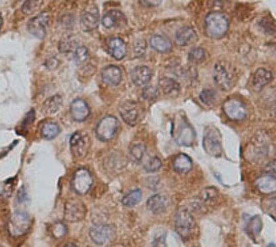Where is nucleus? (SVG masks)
<instances>
[{"mask_svg":"<svg viewBox=\"0 0 276 247\" xmlns=\"http://www.w3.org/2000/svg\"><path fill=\"white\" fill-rule=\"evenodd\" d=\"M229 30V18L222 13L207 14L204 19V33L210 38H221Z\"/></svg>","mask_w":276,"mask_h":247,"instance_id":"1","label":"nucleus"},{"mask_svg":"<svg viewBox=\"0 0 276 247\" xmlns=\"http://www.w3.org/2000/svg\"><path fill=\"white\" fill-rule=\"evenodd\" d=\"M214 82L222 91H229L234 86L235 71L226 61H218L214 66Z\"/></svg>","mask_w":276,"mask_h":247,"instance_id":"2","label":"nucleus"},{"mask_svg":"<svg viewBox=\"0 0 276 247\" xmlns=\"http://www.w3.org/2000/svg\"><path fill=\"white\" fill-rule=\"evenodd\" d=\"M203 148H204L206 153H209L211 157L218 158L223 153L221 132L213 125H209V127L204 128V132H203Z\"/></svg>","mask_w":276,"mask_h":247,"instance_id":"3","label":"nucleus"},{"mask_svg":"<svg viewBox=\"0 0 276 247\" xmlns=\"http://www.w3.org/2000/svg\"><path fill=\"white\" fill-rule=\"evenodd\" d=\"M31 227V218L26 210L16 209L8 222V232L14 238L23 236Z\"/></svg>","mask_w":276,"mask_h":247,"instance_id":"4","label":"nucleus"},{"mask_svg":"<svg viewBox=\"0 0 276 247\" xmlns=\"http://www.w3.org/2000/svg\"><path fill=\"white\" fill-rule=\"evenodd\" d=\"M175 227L179 234L182 235L183 238H188L195 230V219L194 214L187 206L179 208L175 216Z\"/></svg>","mask_w":276,"mask_h":247,"instance_id":"5","label":"nucleus"},{"mask_svg":"<svg viewBox=\"0 0 276 247\" xmlns=\"http://www.w3.org/2000/svg\"><path fill=\"white\" fill-rule=\"evenodd\" d=\"M118 129H119V121H118L117 117L106 115L97 122L95 133L100 141H110L113 140L114 136L117 135Z\"/></svg>","mask_w":276,"mask_h":247,"instance_id":"6","label":"nucleus"},{"mask_svg":"<svg viewBox=\"0 0 276 247\" xmlns=\"http://www.w3.org/2000/svg\"><path fill=\"white\" fill-rule=\"evenodd\" d=\"M115 227L111 224H97L91 227L89 238L97 246H107L115 239Z\"/></svg>","mask_w":276,"mask_h":247,"instance_id":"7","label":"nucleus"},{"mask_svg":"<svg viewBox=\"0 0 276 247\" xmlns=\"http://www.w3.org/2000/svg\"><path fill=\"white\" fill-rule=\"evenodd\" d=\"M223 113L231 121H243L247 118L248 109L239 98H229L223 102Z\"/></svg>","mask_w":276,"mask_h":247,"instance_id":"8","label":"nucleus"},{"mask_svg":"<svg viewBox=\"0 0 276 247\" xmlns=\"http://www.w3.org/2000/svg\"><path fill=\"white\" fill-rule=\"evenodd\" d=\"M92 174H91V171L88 169H79L76 173L73 174L72 189L79 196L88 193L89 189L92 188Z\"/></svg>","mask_w":276,"mask_h":247,"instance_id":"9","label":"nucleus"},{"mask_svg":"<svg viewBox=\"0 0 276 247\" xmlns=\"http://www.w3.org/2000/svg\"><path fill=\"white\" fill-rule=\"evenodd\" d=\"M85 214H87V208L83 201L76 198H69L68 201L65 202L64 216L66 222H80L85 218Z\"/></svg>","mask_w":276,"mask_h":247,"instance_id":"10","label":"nucleus"},{"mask_svg":"<svg viewBox=\"0 0 276 247\" xmlns=\"http://www.w3.org/2000/svg\"><path fill=\"white\" fill-rule=\"evenodd\" d=\"M119 114L127 125H137L142 117V109L138 102L127 101L119 106Z\"/></svg>","mask_w":276,"mask_h":247,"instance_id":"11","label":"nucleus"},{"mask_svg":"<svg viewBox=\"0 0 276 247\" xmlns=\"http://www.w3.org/2000/svg\"><path fill=\"white\" fill-rule=\"evenodd\" d=\"M49 23H50V15L48 13H42L37 17H32L27 23V30L34 36V37L45 38L48 33Z\"/></svg>","mask_w":276,"mask_h":247,"instance_id":"12","label":"nucleus"},{"mask_svg":"<svg viewBox=\"0 0 276 247\" xmlns=\"http://www.w3.org/2000/svg\"><path fill=\"white\" fill-rule=\"evenodd\" d=\"M71 151H72L73 157L75 158H84L87 155L91 145V140L89 136L84 132H76L71 136Z\"/></svg>","mask_w":276,"mask_h":247,"instance_id":"13","label":"nucleus"},{"mask_svg":"<svg viewBox=\"0 0 276 247\" xmlns=\"http://www.w3.org/2000/svg\"><path fill=\"white\" fill-rule=\"evenodd\" d=\"M268 144H269V136L265 132L257 133L253 140L251 143V147H248V153L251 152V157L255 159H261V158L267 157L269 149H268Z\"/></svg>","mask_w":276,"mask_h":247,"instance_id":"14","label":"nucleus"},{"mask_svg":"<svg viewBox=\"0 0 276 247\" xmlns=\"http://www.w3.org/2000/svg\"><path fill=\"white\" fill-rule=\"evenodd\" d=\"M272 79H273V75H272L271 71L267 70V68H259V70L253 74V76H252L251 80L252 90L256 91V92H260L264 87L268 86V84L272 82Z\"/></svg>","mask_w":276,"mask_h":247,"instance_id":"15","label":"nucleus"},{"mask_svg":"<svg viewBox=\"0 0 276 247\" xmlns=\"http://www.w3.org/2000/svg\"><path fill=\"white\" fill-rule=\"evenodd\" d=\"M80 25L84 32H92L99 25V10L96 7H88L80 17Z\"/></svg>","mask_w":276,"mask_h":247,"instance_id":"16","label":"nucleus"},{"mask_svg":"<svg viewBox=\"0 0 276 247\" xmlns=\"http://www.w3.org/2000/svg\"><path fill=\"white\" fill-rule=\"evenodd\" d=\"M101 23L106 29H117L126 25V18L119 10H110L101 18Z\"/></svg>","mask_w":276,"mask_h":247,"instance_id":"17","label":"nucleus"},{"mask_svg":"<svg viewBox=\"0 0 276 247\" xmlns=\"http://www.w3.org/2000/svg\"><path fill=\"white\" fill-rule=\"evenodd\" d=\"M69 113L72 115V118L75 121L83 122L89 117V106L88 103L85 102L84 99L77 98L75 99L71 106H69Z\"/></svg>","mask_w":276,"mask_h":247,"instance_id":"18","label":"nucleus"},{"mask_svg":"<svg viewBox=\"0 0 276 247\" xmlns=\"http://www.w3.org/2000/svg\"><path fill=\"white\" fill-rule=\"evenodd\" d=\"M131 82L137 87H146L149 84L150 79H152V70L146 66L135 67L131 74H130Z\"/></svg>","mask_w":276,"mask_h":247,"instance_id":"19","label":"nucleus"},{"mask_svg":"<svg viewBox=\"0 0 276 247\" xmlns=\"http://www.w3.org/2000/svg\"><path fill=\"white\" fill-rule=\"evenodd\" d=\"M101 82L107 86H118L122 80V70L117 66L105 67L100 72Z\"/></svg>","mask_w":276,"mask_h":247,"instance_id":"20","label":"nucleus"},{"mask_svg":"<svg viewBox=\"0 0 276 247\" xmlns=\"http://www.w3.org/2000/svg\"><path fill=\"white\" fill-rule=\"evenodd\" d=\"M107 50L115 60H122L127 53V45L122 38L113 37L107 40Z\"/></svg>","mask_w":276,"mask_h":247,"instance_id":"21","label":"nucleus"},{"mask_svg":"<svg viewBox=\"0 0 276 247\" xmlns=\"http://www.w3.org/2000/svg\"><path fill=\"white\" fill-rule=\"evenodd\" d=\"M176 44L180 46H187L191 45V44H194L195 41H198V34L195 32L194 27H191V26H184L182 29H179L176 32Z\"/></svg>","mask_w":276,"mask_h":247,"instance_id":"22","label":"nucleus"},{"mask_svg":"<svg viewBox=\"0 0 276 247\" xmlns=\"http://www.w3.org/2000/svg\"><path fill=\"white\" fill-rule=\"evenodd\" d=\"M176 141H178L179 145H184V147H190V145L194 144L195 132L190 123H183L182 127L179 128Z\"/></svg>","mask_w":276,"mask_h":247,"instance_id":"23","label":"nucleus"},{"mask_svg":"<svg viewBox=\"0 0 276 247\" xmlns=\"http://www.w3.org/2000/svg\"><path fill=\"white\" fill-rule=\"evenodd\" d=\"M149 44L152 46V49L157 50L158 53H169L170 50H172V42L165 36H160V34L152 36L149 40Z\"/></svg>","mask_w":276,"mask_h":247,"instance_id":"24","label":"nucleus"},{"mask_svg":"<svg viewBox=\"0 0 276 247\" xmlns=\"http://www.w3.org/2000/svg\"><path fill=\"white\" fill-rule=\"evenodd\" d=\"M256 188L259 189L260 193L273 194L276 190L275 175L265 174V175H263V177L257 178V179H256Z\"/></svg>","mask_w":276,"mask_h":247,"instance_id":"25","label":"nucleus"},{"mask_svg":"<svg viewBox=\"0 0 276 247\" xmlns=\"http://www.w3.org/2000/svg\"><path fill=\"white\" fill-rule=\"evenodd\" d=\"M166 206H168V201H166V198L162 194H154L146 202V208L154 214L165 212Z\"/></svg>","mask_w":276,"mask_h":247,"instance_id":"26","label":"nucleus"},{"mask_svg":"<svg viewBox=\"0 0 276 247\" xmlns=\"http://www.w3.org/2000/svg\"><path fill=\"white\" fill-rule=\"evenodd\" d=\"M60 125L52 119H48V121H44L41 123V136L46 139V140H53L56 139L58 135H60Z\"/></svg>","mask_w":276,"mask_h":247,"instance_id":"27","label":"nucleus"},{"mask_svg":"<svg viewBox=\"0 0 276 247\" xmlns=\"http://www.w3.org/2000/svg\"><path fill=\"white\" fill-rule=\"evenodd\" d=\"M172 167H174L176 173L187 174L192 170V161H191V158L188 155H186V153H180V155H178L174 159Z\"/></svg>","mask_w":276,"mask_h":247,"instance_id":"28","label":"nucleus"},{"mask_svg":"<svg viewBox=\"0 0 276 247\" xmlns=\"http://www.w3.org/2000/svg\"><path fill=\"white\" fill-rule=\"evenodd\" d=\"M79 46H80V42H79L77 37L69 34V36L61 38L60 44H58V50L61 53H73Z\"/></svg>","mask_w":276,"mask_h":247,"instance_id":"29","label":"nucleus"},{"mask_svg":"<svg viewBox=\"0 0 276 247\" xmlns=\"http://www.w3.org/2000/svg\"><path fill=\"white\" fill-rule=\"evenodd\" d=\"M261 224H263V223H261V218H260L259 214H255V216H252V218L249 219V222H248L247 226H245L247 234L249 235L255 242H257V236H259L260 232H261V228H263Z\"/></svg>","mask_w":276,"mask_h":247,"instance_id":"30","label":"nucleus"},{"mask_svg":"<svg viewBox=\"0 0 276 247\" xmlns=\"http://www.w3.org/2000/svg\"><path fill=\"white\" fill-rule=\"evenodd\" d=\"M61 106H62V98L61 95H53L50 98H48L42 105V111H44L46 115L56 114L57 111L60 110Z\"/></svg>","mask_w":276,"mask_h":247,"instance_id":"31","label":"nucleus"},{"mask_svg":"<svg viewBox=\"0 0 276 247\" xmlns=\"http://www.w3.org/2000/svg\"><path fill=\"white\" fill-rule=\"evenodd\" d=\"M160 88H161L162 94L165 95H178L179 91H180V84H179L178 80H175L172 78H161L160 79Z\"/></svg>","mask_w":276,"mask_h":247,"instance_id":"32","label":"nucleus"},{"mask_svg":"<svg viewBox=\"0 0 276 247\" xmlns=\"http://www.w3.org/2000/svg\"><path fill=\"white\" fill-rule=\"evenodd\" d=\"M141 200H142V192L140 189H134L123 197L122 204H123L125 206H135L137 204H140Z\"/></svg>","mask_w":276,"mask_h":247,"instance_id":"33","label":"nucleus"},{"mask_svg":"<svg viewBox=\"0 0 276 247\" xmlns=\"http://www.w3.org/2000/svg\"><path fill=\"white\" fill-rule=\"evenodd\" d=\"M89 60V50L87 46H79L75 52H73V61L77 66L80 64H84Z\"/></svg>","mask_w":276,"mask_h":247,"instance_id":"34","label":"nucleus"},{"mask_svg":"<svg viewBox=\"0 0 276 247\" xmlns=\"http://www.w3.org/2000/svg\"><path fill=\"white\" fill-rule=\"evenodd\" d=\"M42 6H44V2H41V0H28L22 5V13L26 14V15H31L36 11H38Z\"/></svg>","mask_w":276,"mask_h":247,"instance_id":"35","label":"nucleus"},{"mask_svg":"<svg viewBox=\"0 0 276 247\" xmlns=\"http://www.w3.org/2000/svg\"><path fill=\"white\" fill-rule=\"evenodd\" d=\"M145 151H146L145 144H142V143L133 144L131 147H130V158H131L134 162L140 163V162L142 161L144 155H145Z\"/></svg>","mask_w":276,"mask_h":247,"instance_id":"36","label":"nucleus"},{"mask_svg":"<svg viewBox=\"0 0 276 247\" xmlns=\"http://www.w3.org/2000/svg\"><path fill=\"white\" fill-rule=\"evenodd\" d=\"M206 58L207 53L203 48H194V49H191L190 53H188V60H190V63H194V64L203 63Z\"/></svg>","mask_w":276,"mask_h":247,"instance_id":"37","label":"nucleus"},{"mask_svg":"<svg viewBox=\"0 0 276 247\" xmlns=\"http://www.w3.org/2000/svg\"><path fill=\"white\" fill-rule=\"evenodd\" d=\"M66 232H68V230H66L64 222H56L50 226V234H52L53 238L61 239L66 235Z\"/></svg>","mask_w":276,"mask_h":247,"instance_id":"38","label":"nucleus"},{"mask_svg":"<svg viewBox=\"0 0 276 247\" xmlns=\"http://www.w3.org/2000/svg\"><path fill=\"white\" fill-rule=\"evenodd\" d=\"M162 162L160 158L157 157H150L148 161L144 163V170H145L146 173H154V171H158V170L161 169Z\"/></svg>","mask_w":276,"mask_h":247,"instance_id":"39","label":"nucleus"},{"mask_svg":"<svg viewBox=\"0 0 276 247\" xmlns=\"http://www.w3.org/2000/svg\"><path fill=\"white\" fill-rule=\"evenodd\" d=\"M199 99H200L202 103H204L206 106H213L215 103V99H217V94H215V91L211 90V88H204V90L199 94Z\"/></svg>","mask_w":276,"mask_h":247,"instance_id":"40","label":"nucleus"},{"mask_svg":"<svg viewBox=\"0 0 276 247\" xmlns=\"http://www.w3.org/2000/svg\"><path fill=\"white\" fill-rule=\"evenodd\" d=\"M218 196V190L215 188H206L204 190H202L200 193V198L204 204H209V202H214V200Z\"/></svg>","mask_w":276,"mask_h":247,"instance_id":"41","label":"nucleus"},{"mask_svg":"<svg viewBox=\"0 0 276 247\" xmlns=\"http://www.w3.org/2000/svg\"><path fill=\"white\" fill-rule=\"evenodd\" d=\"M158 97V90L156 86H149L144 87V90H142V98L146 99V101H154V99H157Z\"/></svg>","mask_w":276,"mask_h":247,"instance_id":"42","label":"nucleus"},{"mask_svg":"<svg viewBox=\"0 0 276 247\" xmlns=\"http://www.w3.org/2000/svg\"><path fill=\"white\" fill-rule=\"evenodd\" d=\"M259 25L267 34H275V25H273L272 18L267 17V18H263V19H260Z\"/></svg>","mask_w":276,"mask_h":247,"instance_id":"43","label":"nucleus"},{"mask_svg":"<svg viewBox=\"0 0 276 247\" xmlns=\"http://www.w3.org/2000/svg\"><path fill=\"white\" fill-rule=\"evenodd\" d=\"M146 52V41L144 40H137V41L134 42V56H142V54Z\"/></svg>","mask_w":276,"mask_h":247,"instance_id":"44","label":"nucleus"},{"mask_svg":"<svg viewBox=\"0 0 276 247\" xmlns=\"http://www.w3.org/2000/svg\"><path fill=\"white\" fill-rule=\"evenodd\" d=\"M152 246L153 247H166V234L165 232H164V234L157 235V236L153 239Z\"/></svg>","mask_w":276,"mask_h":247,"instance_id":"45","label":"nucleus"},{"mask_svg":"<svg viewBox=\"0 0 276 247\" xmlns=\"http://www.w3.org/2000/svg\"><path fill=\"white\" fill-rule=\"evenodd\" d=\"M45 67H46V68H49V70H54V68H57V67H58V60H57L56 57L49 58L48 61L45 63Z\"/></svg>","mask_w":276,"mask_h":247,"instance_id":"46","label":"nucleus"},{"mask_svg":"<svg viewBox=\"0 0 276 247\" xmlns=\"http://www.w3.org/2000/svg\"><path fill=\"white\" fill-rule=\"evenodd\" d=\"M141 6H148V7H154V6L160 5V2H140Z\"/></svg>","mask_w":276,"mask_h":247,"instance_id":"47","label":"nucleus"},{"mask_svg":"<svg viewBox=\"0 0 276 247\" xmlns=\"http://www.w3.org/2000/svg\"><path fill=\"white\" fill-rule=\"evenodd\" d=\"M61 247H77L76 244H73V243H68V244H64V246Z\"/></svg>","mask_w":276,"mask_h":247,"instance_id":"48","label":"nucleus"},{"mask_svg":"<svg viewBox=\"0 0 276 247\" xmlns=\"http://www.w3.org/2000/svg\"><path fill=\"white\" fill-rule=\"evenodd\" d=\"M2 26H3V18L0 15V29H2Z\"/></svg>","mask_w":276,"mask_h":247,"instance_id":"49","label":"nucleus"},{"mask_svg":"<svg viewBox=\"0 0 276 247\" xmlns=\"http://www.w3.org/2000/svg\"><path fill=\"white\" fill-rule=\"evenodd\" d=\"M267 247H275V243H269Z\"/></svg>","mask_w":276,"mask_h":247,"instance_id":"50","label":"nucleus"},{"mask_svg":"<svg viewBox=\"0 0 276 247\" xmlns=\"http://www.w3.org/2000/svg\"><path fill=\"white\" fill-rule=\"evenodd\" d=\"M117 247H123V246H117Z\"/></svg>","mask_w":276,"mask_h":247,"instance_id":"51","label":"nucleus"},{"mask_svg":"<svg viewBox=\"0 0 276 247\" xmlns=\"http://www.w3.org/2000/svg\"><path fill=\"white\" fill-rule=\"evenodd\" d=\"M0 247H3V246H0Z\"/></svg>","mask_w":276,"mask_h":247,"instance_id":"52","label":"nucleus"}]
</instances>
